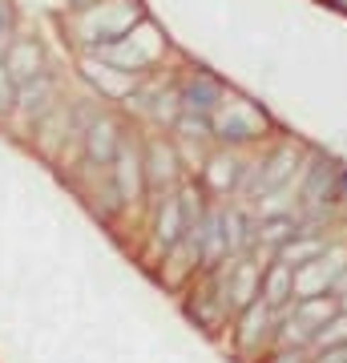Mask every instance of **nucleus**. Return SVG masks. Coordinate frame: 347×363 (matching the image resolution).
Masks as SVG:
<instances>
[{
  "label": "nucleus",
  "mask_w": 347,
  "mask_h": 363,
  "mask_svg": "<svg viewBox=\"0 0 347 363\" xmlns=\"http://www.w3.org/2000/svg\"><path fill=\"white\" fill-rule=\"evenodd\" d=\"M315 363H347V343L343 347H327V351H319V359Z\"/></svg>",
  "instance_id": "obj_20"
},
{
  "label": "nucleus",
  "mask_w": 347,
  "mask_h": 363,
  "mask_svg": "<svg viewBox=\"0 0 347 363\" xmlns=\"http://www.w3.org/2000/svg\"><path fill=\"white\" fill-rule=\"evenodd\" d=\"M109 182H114V190H117L121 202H138V198L150 190V186H145V162H142V154H138V145L121 142L114 166H109Z\"/></svg>",
  "instance_id": "obj_5"
},
{
  "label": "nucleus",
  "mask_w": 347,
  "mask_h": 363,
  "mask_svg": "<svg viewBox=\"0 0 347 363\" xmlns=\"http://www.w3.org/2000/svg\"><path fill=\"white\" fill-rule=\"evenodd\" d=\"M16 93H21V89H16V81L9 77V69H4V61H0V117L16 105Z\"/></svg>",
  "instance_id": "obj_17"
},
{
  "label": "nucleus",
  "mask_w": 347,
  "mask_h": 363,
  "mask_svg": "<svg viewBox=\"0 0 347 363\" xmlns=\"http://www.w3.org/2000/svg\"><path fill=\"white\" fill-rule=\"evenodd\" d=\"M16 101L25 105L28 113H37V121L40 117H49L53 113V81L40 73L37 81H28V85H21V93H16Z\"/></svg>",
  "instance_id": "obj_15"
},
{
  "label": "nucleus",
  "mask_w": 347,
  "mask_h": 363,
  "mask_svg": "<svg viewBox=\"0 0 347 363\" xmlns=\"http://www.w3.org/2000/svg\"><path fill=\"white\" fill-rule=\"evenodd\" d=\"M275 323H279V311L267 307L263 298H255L250 307L238 311V347H243L246 355H255V351L263 347V339L270 335V327Z\"/></svg>",
  "instance_id": "obj_8"
},
{
  "label": "nucleus",
  "mask_w": 347,
  "mask_h": 363,
  "mask_svg": "<svg viewBox=\"0 0 347 363\" xmlns=\"http://www.w3.org/2000/svg\"><path fill=\"white\" fill-rule=\"evenodd\" d=\"M343 343H347V311L339 307V311L327 319V327H323L319 335H315V347L327 351V347H343Z\"/></svg>",
  "instance_id": "obj_16"
},
{
  "label": "nucleus",
  "mask_w": 347,
  "mask_h": 363,
  "mask_svg": "<svg viewBox=\"0 0 347 363\" xmlns=\"http://www.w3.org/2000/svg\"><path fill=\"white\" fill-rule=\"evenodd\" d=\"M81 142H85V157H89L93 166H105V169H109L126 138H121V125H117V117L101 109V113H93V121L85 125Z\"/></svg>",
  "instance_id": "obj_4"
},
{
  "label": "nucleus",
  "mask_w": 347,
  "mask_h": 363,
  "mask_svg": "<svg viewBox=\"0 0 347 363\" xmlns=\"http://www.w3.org/2000/svg\"><path fill=\"white\" fill-rule=\"evenodd\" d=\"M299 166H303V150H299L295 142H279L263 162H258V166L246 169L243 194L246 198H267V194H275V190H283V186L299 182L295 178Z\"/></svg>",
  "instance_id": "obj_3"
},
{
  "label": "nucleus",
  "mask_w": 347,
  "mask_h": 363,
  "mask_svg": "<svg viewBox=\"0 0 347 363\" xmlns=\"http://www.w3.org/2000/svg\"><path fill=\"white\" fill-rule=\"evenodd\" d=\"M267 363H307V347H279Z\"/></svg>",
  "instance_id": "obj_18"
},
{
  "label": "nucleus",
  "mask_w": 347,
  "mask_h": 363,
  "mask_svg": "<svg viewBox=\"0 0 347 363\" xmlns=\"http://www.w3.org/2000/svg\"><path fill=\"white\" fill-rule=\"evenodd\" d=\"M206 186L214 190V194H231V190H243V178H246V169L243 162L234 154H214L210 162H206Z\"/></svg>",
  "instance_id": "obj_13"
},
{
  "label": "nucleus",
  "mask_w": 347,
  "mask_h": 363,
  "mask_svg": "<svg viewBox=\"0 0 347 363\" xmlns=\"http://www.w3.org/2000/svg\"><path fill=\"white\" fill-rule=\"evenodd\" d=\"M186 214H182V202H178V194H166V202L158 206V222H154V234H158V247L166 250H174L186 238Z\"/></svg>",
  "instance_id": "obj_12"
},
{
  "label": "nucleus",
  "mask_w": 347,
  "mask_h": 363,
  "mask_svg": "<svg viewBox=\"0 0 347 363\" xmlns=\"http://www.w3.org/2000/svg\"><path fill=\"white\" fill-rule=\"evenodd\" d=\"M210 121H214V138L226 145H250L270 130V117L255 101L238 97V93H226V101L219 105V113Z\"/></svg>",
  "instance_id": "obj_2"
},
{
  "label": "nucleus",
  "mask_w": 347,
  "mask_h": 363,
  "mask_svg": "<svg viewBox=\"0 0 347 363\" xmlns=\"http://www.w3.org/2000/svg\"><path fill=\"white\" fill-rule=\"evenodd\" d=\"M327 247H331V242H327L323 234H315V230H307V226H303L291 242H283V247L275 250V259L287 262V267H307V262L323 259V255H327Z\"/></svg>",
  "instance_id": "obj_11"
},
{
  "label": "nucleus",
  "mask_w": 347,
  "mask_h": 363,
  "mask_svg": "<svg viewBox=\"0 0 347 363\" xmlns=\"http://www.w3.org/2000/svg\"><path fill=\"white\" fill-rule=\"evenodd\" d=\"M4 69L16 81V89L28 85V81H37L40 77V45L37 40H13L4 49Z\"/></svg>",
  "instance_id": "obj_10"
},
{
  "label": "nucleus",
  "mask_w": 347,
  "mask_h": 363,
  "mask_svg": "<svg viewBox=\"0 0 347 363\" xmlns=\"http://www.w3.org/2000/svg\"><path fill=\"white\" fill-rule=\"evenodd\" d=\"M182 113H202V117H214L219 113V105L226 101V89H222L219 77H210V73H190V77L182 81Z\"/></svg>",
  "instance_id": "obj_7"
},
{
  "label": "nucleus",
  "mask_w": 347,
  "mask_h": 363,
  "mask_svg": "<svg viewBox=\"0 0 347 363\" xmlns=\"http://www.w3.org/2000/svg\"><path fill=\"white\" fill-rule=\"evenodd\" d=\"M339 174L343 166L331 162L327 154H311L299 169V214L303 218H323V214H331L335 206V190H339Z\"/></svg>",
  "instance_id": "obj_1"
},
{
  "label": "nucleus",
  "mask_w": 347,
  "mask_h": 363,
  "mask_svg": "<svg viewBox=\"0 0 347 363\" xmlns=\"http://www.w3.org/2000/svg\"><path fill=\"white\" fill-rule=\"evenodd\" d=\"M331 214H343V218H347V166H343V174H339V190H335Z\"/></svg>",
  "instance_id": "obj_19"
},
{
  "label": "nucleus",
  "mask_w": 347,
  "mask_h": 363,
  "mask_svg": "<svg viewBox=\"0 0 347 363\" xmlns=\"http://www.w3.org/2000/svg\"><path fill=\"white\" fill-rule=\"evenodd\" d=\"M303 230V214H275V218H263V222H255V242H263V247H270V250H279L283 242H291L295 234Z\"/></svg>",
  "instance_id": "obj_14"
},
{
  "label": "nucleus",
  "mask_w": 347,
  "mask_h": 363,
  "mask_svg": "<svg viewBox=\"0 0 347 363\" xmlns=\"http://www.w3.org/2000/svg\"><path fill=\"white\" fill-rule=\"evenodd\" d=\"M142 162H145V186L158 190V194H162V190H174V186L182 182L178 154H174V145H170L166 138H150Z\"/></svg>",
  "instance_id": "obj_6"
},
{
  "label": "nucleus",
  "mask_w": 347,
  "mask_h": 363,
  "mask_svg": "<svg viewBox=\"0 0 347 363\" xmlns=\"http://www.w3.org/2000/svg\"><path fill=\"white\" fill-rule=\"evenodd\" d=\"M258 298L267 307H275V311H287L295 303V267H287L279 259L267 262L263 267V291H258Z\"/></svg>",
  "instance_id": "obj_9"
},
{
  "label": "nucleus",
  "mask_w": 347,
  "mask_h": 363,
  "mask_svg": "<svg viewBox=\"0 0 347 363\" xmlns=\"http://www.w3.org/2000/svg\"><path fill=\"white\" fill-rule=\"evenodd\" d=\"M327 4H335V9H339V13H347V0H327Z\"/></svg>",
  "instance_id": "obj_21"
}]
</instances>
